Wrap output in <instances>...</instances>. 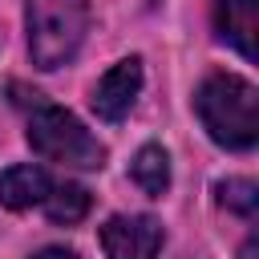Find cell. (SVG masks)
Instances as JSON below:
<instances>
[{
  "mask_svg": "<svg viewBox=\"0 0 259 259\" xmlns=\"http://www.w3.org/2000/svg\"><path fill=\"white\" fill-rule=\"evenodd\" d=\"M28 146L49 158V162H61V166H73V170H101L105 162V146L61 105H32V117H28Z\"/></svg>",
  "mask_w": 259,
  "mask_h": 259,
  "instance_id": "3",
  "label": "cell"
},
{
  "mask_svg": "<svg viewBox=\"0 0 259 259\" xmlns=\"http://www.w3.org/2000/svg\"><path fill=\"white\" fill-rule=\"evenodd\" d=\"M214 24L227 45H235L247 61H255V36H259V0H219Z\"/></svg>",
  "mask_w": 259,
  "mask_h": 259,
  "instance_id": "6",
  "label": "cell"
},
{
  "mask_svg": "<svg viewBox=\"0 0 259 259\" xmlns=\"http://www.w3.org/2000/svg\"><path fill=\"white\" fill-rule=\"evenodd\" d=\"M138 89H142V61H138V57L117 61V65L97 81V89H93V109H97V117L121 121V117L134 109V101H138Z\"/></svg>",
  "mask_w": 259,
  "mask_h": 259,
  "instance_id": "5",
  "label": "cell"
},
{
  "mask_svg": "<svg viewBox=\"0 0 259 259\" xmlns=\"http://www.w3.org/2000/svg\"><path fill=\"white\" fill-rule=\"evenodd\" d=\"M130 178H134L146 194L158 198V194L170 186V158H166V150H162V146H142V150L134 154Z\"/></svg>",
  "mask_w": 259,
  "mask_h": 259,
  "instance_id": "8",
  "label": "cell"
},
{
  "mask_svg": "<svg viewBox=\"0 0 259 259\" xmlns=\"http://www.w3.org/2000/svg\"><path fill=\"white\" fill-rule=\"evenodd\" d=\"M194 109L202 130L227 150H251L259 138V93L235 73H214L198 85Z\"/></svg>",
  "mask_w": 259,
  "mask_h": 259,
  "instance_id": "1",
  "label": "cell"
},
{
  "mask_svg": "<svg viewBox=\"0 0 259 259\" xmlns=\"http://www.w3.org/2000/svg\"><path fill=\"white\" fill-rule=\"evenodd\" d=\"M28 53L40 69H61L85 40L89 4L85 0H28Z\"/></svg>",
  "mask_w": 259,
  "mask_h": 259,
  "instance_id": "2",
  "label": "cell"
},
{
  "mask_svg": "<svg viewBox=\"0 0 259 259\" xmlns=\"http://www.w3.org/2000/svg\"><path fill=\"white\" fill-rule=\"evenodd\" d=\"M101 251L109 259H158L162 223L154 214H113L101 227Z\"/></svg>",
  "mask_w": 259,
  "mask_h": 259,
  "instance_id": "4",
  "label": "cell"
},
{
  "mask_svg": "<svg viewBox=\"0 0 259 259\" xmlns=\"http://www.w3.org/2000/svg\"><path fill=\"white\" fill-rule=\"evenodd\" d=\"M49 190H53V178H49L40 166H32V162L12 166V170L0 174V206H8V210L40 206V202L49 198Z\"/></svg>",
  "mask_w": 259,
  "mask_h": 259,
  "instance_id": "7",
  "label": "cell"
},
{
  "mask_svg": "<svg viewBox=\"0 0 259 259\" xmlns=\"http://www.w3.org/2000/svg\"><path fill=\"white\" fill-rule=\"evenodd\" d=\"M32 259H77V251H69V247H45V251H36Z\"/></svg>",
  "mask_w": 259,
  "mask_h": 259,
  "instance_id": "11",
  "label": "cell"
},
{
  "mask_svg": "<svg viewBox=\"0 0 259 259\" xmlns=\"http://www.w3.org/2000/svg\"><path fill=\"white\" fill-rule=\"evenodd\" d=\"M219 202L243 219H255V206H259V186L251 178H227L219 182Z\"/></svg>",
  "mask_w": 259,
  "mask_h": 259,
  "instance_id": "10",
  "label": "cell"
},
{
  "mask_svg": "<svg viewBox=\"0 0 259 259\" xmlns=\"http://www.w3.org/2000/svg\"><path fill=\"white\" fill-rule=\"evenodd\" d=\"M45 206V214L53 219V223H81L85 214H89V190L85 186H73V182H53V190H49V198L40 202Z\"/></svg>",
  "mask_w": 259,
  "mask_h": 259,
  "instance_id": "9",
  "label": "cell"
}]
</instances>
